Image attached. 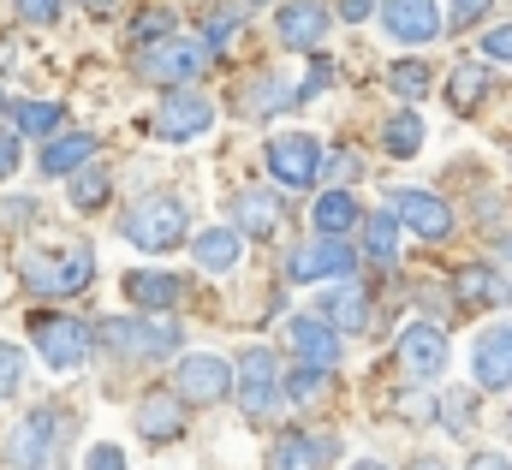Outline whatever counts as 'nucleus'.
<instances>
[{
	"instance_id": "nucleus-1",
	"label": "nucleus",
	"mask_w": 512,
	"mask_h": 470,
	"mask_svg": "<svg viewBox=\"0 0 512 470\" xmlns=\"http://www.w3.org/2000/svg\"><path fill=\"white\" fill-rule=\"evenodd\" d=\"M18 280L30 298H78L96 280V250L90 244H36L18 256Z\"/></svg>"
},
{
	"instance_id": "nucleus-2",
	"label": "nucleus",
	"mask_w": 512,
	"mask_h": 470,
	"mask_svg": "<svg viewBox=\"0 0 512 470\" xmlns=\"http://www.w3.org/2000/svg\"><path fill=\"white\" fill-rule=\"evenodd\" d=\"M185 233H191V203H185V197H167V191L131 203L126 215H120V238L137 244V250H149V256L185 244Z\"/></svg>"
},
{
	"instance_id": "nucleus-3",
	"label": "nucleus",
	"mask_w": 512,
	"mask_h": 470,
	"mask_svg": "<svg viewBox=\"0 0 512 470\" xmlns=\"http://www.w3.org/2000/svg\"><path fill=\"white\" fill-rule=\"evenodd\" d=\"M96 340H102L114 357H173L179 346H185V334H179V322H173L167 310L108 316V322L96 328Z\"/></svg>"
},
{
	"instance_id": "nucleus-4",
	"label": "nucleus",
	"mask_w": 512,
	"mask_h": 470,
	"mask_svg": "<svg viewBox=\"0 0 512 470\" xmlns=\"http://www.w3.org/2000/svg\"><path fill=\"white\" fill-rule=\"evenodd\" d=\"M209 48H203V36H161V42H149L143 48V60H137V78L143 84H161V90H179V84H197L203 72H209Z\"/></svg>"
},
{
	"instance_id": "nucleus-5",
	"label": "nucleus",
	"mask_w": 512,
	"mask_h": 470,
	"mask_svg": "<svg viewBox=\"0 0 512 470\" xmlns=\"http://www.w3.org/2000/svg\"><path fill=\"white\" fill-rule=\"evenodd\" d=\"M60 447H66V417L54 405H36L18 417V429L6 435V465L18 470H60Z\"/></svg>"
},
{
	"instance_id": "nucleus-6",
	"label": "nucleus",
	"mask_w": 512,
	"mask_h": 470,
	"mask_svg": "<svg viewBox=\"0 0 512 470\" xmlns=\"http://www.w3.org/2000/svg\"><path fill=\"white\" fill-rule=\"evenodd\" d=\"M90 328L78 322V316H54V310H36L30 316V346L36 357L54 369V375H78L84 363H90Z\"/></svg>"
},
{
	"instance_id": "nucleus-7",
	"label": "nucleus",
	"mask_w": 512,
	"mask_h": 470,
	"mask_svg": "<svg viewBox=\"0 0 512 470\" xmlns=\"http://www.w3.org/2000/svg\"><path fill=\"white\" fill-rule=\"evenodd\" d=\"M209 125H215V102H209L203 90H191V84L167 90L161 108L149 114V131H155L161 143H191V137H203Z\"/></svg>"
},
{
	"instance_id": "nucleus-8",
	"label": "nucleus",
	"mask_w": 512,
	"mask_h": 470,
	"mask_svg": "<svg viewBox=\"0 0 512 470\" xmlns=\"http://www.w3.org/2000/svg\"><path fill=\"white\" fill-rule=\"evenodd\" d=\"M262 155H268V179L280 191H304V185L322 179V143L310 131H280Z\"/></svg>"
},
{
	"instance_id": "nucleus-9",
	"label": "nucleus",
	"mask_w": 512,
	"mask_h": 470,
	"mask_svg": "<svg viewBox=\"0 0 512 470\" xmlns=\"http://www.w3.org/2000/svg\"><path fill=\"white\" fill-rule=\"evenodd\" d=\"M173 393L185 405H215V399L233 393V363L215 352H185L173 363Z\"/></svg>"
},
{
	"instance_id": "nucleus-10",
	"label": "nucleus",
	"mask_w": 512,
	"mask_h": 470,
	"mask_svg": "<svg viewBox=\"0 0 512 470\" xmlns=\"http://www.w3.org/2000/svg\"><path fill=\"white\" fill-rule=\"evenodd\" d=\"M352 250H346V238L334 233H316L310 244H298L292 256H286V274L298 280V286H328V280H346L352 274Z\"/></svg>"
},
{
	"instance_id": "nucleus-11",
	"label": "nucleus",
	"mask_w": 512,
	"mask_h": 470,
	"mask_svg": "<svg viewBox=\"0 0 512 470\" xmlns=\"http://www.w3.org/2000/svg\"><path fill=\"white\" fill-rule=\"evenodd\" d=\"M233 393H239L245 417L262 423V417L280 405V357L268 352V346H251V352L239 357V381H233Z\"/></svg>"
},
{
	"instance_id": "nucleus-12",
	"label": "nucleus",
	"mask_w": 512,
	"mask_h": 470,
	"mask_svg": "<svg viewBox=\"0 0 512 470\" xmlns=\"http://www.w3.org/2000/svg\"><path fill=\"white\" fill-rule=\"evenodd\" d=\"M376 12H382V30L393 42H405V48H429L447 30L435 0H376Z\"/></svg>"
},
{
	"instance_id": "nucleus-13",
	"label": "nucleus",
	"mask_w": 512,
	"mask_h": 470,
	"mask_svg": "<svg viewBox=\"0 0 512 470\" xmlns=\"http://www.w3.org/2000/svg\"><path fill=\"white\" fill-rule=\"evenodd\" d=\"M328 24H334L328 0H286V6L274 12V36H280V48H292V54L322 48V42H328Z\"/></svg>"
},
{
	"instance_id": "nucleus-14",
	"label": "nucleus",
	"mask_w": 512,
	"mask_h": 470,
	"mask_svg": "<svg viewBox=\"0 0 512 470\" xmlns=\"http://www.w3.org/2000/svg\"><path fill=\"white\" fill-rule=\"evenodd\" d=\"M280 346L298 357V363H310V369H334V363H340V328H328L316 310H310V316H286Z\"/></svg>"
},
{
	"instance_id": "nucleus-15",
	"label": "nucleus",
	"mask_w": 512,
	"mask_h": 470,
	"mask_svg": "<svg viewBox=\"0 0 512 470\" xmlns=\"http://www.w3.org/2000/svg\"><path fill=\"white\" fill-rule=\"evenodd\" d=\"M387 203H393V221H399L405 233L429 238V244H441V238L453 233V209H447L435 191H417V185H405V191H393Z\"/></svg>"
},
{
	"instance_id": "nucleus-16",
	"label": "nucleus",
	"mask_w": 512,
	"mask_h": 470,
	"mask_svg": "<svg viewBox=\"0 0 512 470\" xmlns=\"http://www.w3.org/2000/svg\"><path fill=\"white\" fill-rule=\"evenodd\" d=\"M137 435H143L149 447L185 441V399H179L173 387H149V393L137 399Z\"/></svg>"
},
{
	"instance_id": "nucleus-17",
	"label": "nucleus",
	"mask_w": 512,
	"mask_h": 470,
	"mask_svg": "<svg viewBox=\"0 0 512 470\" xmlns=\"http://www.w3.org/2000/svg\"><path fill=\"white\" fill-rule=\"evenodd\" d=\"M471 381L483 393L512 387V322H495L489 334H477V346H471Z\"/></svg>"
},
{
	"instance_id": "nucleus-18",
	"label": "nucleus",
	"mask_w": 512,
	"mask_h": 470,
	"mask_svg": "<svg viewBox=\"0 0 512 470\" xmlns=\"http://www.w3.org/2000/svg\"><path fill=\"white\" fill-rule=\"evenodd\" d=\"M399 363H405L411 381H435V375L447 369V334L429 328V322H411V328L399 334Z\"/></svg>"
},
{
	"instance_id": "nucleus-19",
	"label": "nucleus",
	"mask_w": 512,
	"mask_h": 470,
	"mask_svg": "<svg viewBox=\"0 0 512 470\" xmlns=\"http://www.w3.org/2000/svg\"><path fill=\"white\" fill-rule=\"evenodd\" d=\"M340 459V441H322V435H280L274 447H268V459L262 470H328Z\"/></svg>"
},
{
	"instance_id": "nucleus-20",
	"label": "nucleus",
	"mask_w": 512,
	"mask_h": 470,
	"mask_svg": "<svg viewBox=\"0 0 512 470\" xmlns=\"http://www.w3.org/2000/svg\"><path fill=\"white\" fill-rule=\"evenodd\" d=\"M316 316H322L328 328H340V334H364V328H370V292H358V286H346V280H328L322 298H316Z\"/></svg>"
},
{
	"instance_id": "nucleus-21",
	"label": "nucleus",
	"mask_w": 512,
	"mask_h": 470,
	"mask_svg": "<svg viewBox=\"0 0 512 470\" xmlns=\"http://www.w3.org/2000/svg\"><path fill=\"white\" fill-rule=\"evenodd\" d=\"M84 161H96V137L90 131H54L48 143H42V155H36V167H42V179H72Z\"/></svg>"
},
{
	"instance_id": "nucleus-22",
	"label": "nucleus",
	"mask_w": 512,
	"mask_h": 470,
	"mask_svg": "<svg viewBox=\"0 0 512 470\" xmlns=\"http://www.w3.org/2000/svg\"><path fill=\"white\" fill-rule=\"evenodd\" d=\"M453 292H459V304H477V310H501V304H512V280L501 274V268H489V262L459 268Z\"/></svg>"
},
{
	"instance_id": "nucleus-23",
	"label": "nucleus",
	"mask_w": 512,
	"mask_h": 470,
	"mask_svg": "<svg viewBox=\"0 0 512 470\" xmlns=\"http://www.w3.org/2000/svg\"><path fill=\"white\" fill-rule=\"evenodd\" d=\"M191 256H197L203 274H233L239 256H245V233L239 227H203V233L191 238Z\"/></svg>"
},
{
	"instance_id": "nucleus-24",
	"label": "nucleus",
	"mask_w": 512,
	"mask_h": 470,
	"mask_svg": "<svg viewBox=\"0 0 512 470\" xmlns=\"http://www.w3.org/2000/svg\"><path fill=\"white\" fill-rule=\"evenodd\" d=\"M126 298L137 310H173L185 298V280L167 274V268H131L126 274Z\"/></svg>"
},
{
	"instance_id": "nucleus-25",
	"label": "nucleus",
	"mask_w": 512,
	"mask_h": 470,
	"mask_svg": "<svg viewBox=\"0 0 512 470\" xmlns=\"http://www.w3.org/2000/svg\"><path fill=\"white\" fill-rule=\"evenodd\" d=\"M233 221H239L245 238H274L280 233V197H268V191H239V197H233Z\"/></svg>"
},
{
	"instance_id": "nucleus-26",
	"label": "nucleus",
	"mask_w": 512,
	"mask_h": 470,
	"mask_svg": "<svg viewBox=\"0 0 512 470\" xmlns=\"http://www.w3.org/2000/svg\"><path fill=\"white\" fill-rule=\"evenodd\" d=\"M382 149L393 161L423 155V114H417V108H393V114L382 119Z\"/></svg>"
},
{
	"instance_id": "nucleus-27",
	"label": "nucleus",
	"mask_w": 512,
	"mask_h": 470,
	"mask_svg": "<svg viewBox=\"0 0 512 470\" xmlns=\"http://www.w3.org/2000/svg\"><path fill=\"white\" fill-rule=\"evenodd\" d=\"M483 96H489V60H459L453 78H447V102H453L459 114H471Z\"/></svg>"
},
{
	"instance_id": "nucleus-28",
	"label": "nucleus",
	"mask_w": 512,
	"mask_h": 470,
	"mask_svg": "<svg viewBox=\"0 0 512 470\" xmlns=\"http://www.w3.org/2000/svg\"><path fill=\"white\" fill-rule=\"evenodd\" d=\"M6 114H12V131L18 137H54L60 131V102H6Z\"/></svg>"
},
{
	"instance_id": "nucleus-29",
	"label": "nucleus",
	"mask_w": 512,
	"mask_h": 470,
	"mask_svg": "<svg viewBox=\"0 0 512 470\" xmlns=\"http://www.w3.org/2000/svg\"><path fill=\"white\" fill-rule=\"evenodd\" d=\"M387 90L399 96V102H423L429 90H435V72H429V60H393V72H387Z\"/></svg>"
},
{
	"instance_id": "nucleus-30",
	"label": "nucleus",
	"mask_w": 512,
	"mask_h": 470,
	"mask_svg": "<svg viewBox=\"0 0 512 470\" xmlns=\"http://www.w3.org/2000/svg\"><path fill=\"white\" fill-rule=\"evenodd\" d=\"M310 221H316V233H334V238H346L352 227H358V203H352V197H346V191L334 185V191H328V197H322V203L310 209Z\"/></svg>"
},
{
	"instance_id": "nucleus-31",
	"label": "nucleus",
	"mask_w": 512,
	"mask_h": 470,
	"mask_svg": "<svg viewBox=\"0 0 512 470\" xmlns=\"http://www.w3.org/2000/svg\"><path fill=\"white\" fill-rule=\"evenodd\" d=\"M286 102V84L274 78V72H262V78H251L245 90H239V114H251V119H262V114H274Z\"/></svg>"
},
{
	"instance_id": "nucleus-32",
	"label": "nucleus",
	"mask_w": 512,
	"mask_h": 470,
	"mask_svg": "<svg viewBox=\"0 0 512 470\" xmlns=\"http://www.w3.org/2000/svg\"><path fill=\"white\" fill-rule=\"evenodd\" d=\"M108 191H114V179H108L102 167H90V161H84V167L72 173V203H78L84 215H90V209H102V203H108Z\"/></svg>"
},
{
	"instance_id": "nucleus-33",
	"label": "nucleus",
	"mask_w": 512,
	"mask_h": 470,
	"mask_svg": "<svg viewBox=\"0 0 512 470\" xmlns=\"http://www.w3.org/2000/svg\"><path fill=\"white\" fill-rule=\"evenodd\" d=\"M364 244H370V262H382V268L399 256V250H393V244H399V221H393V209L364 221Z\"/></svg>"
},
{
	"instance_id": "nucleus-34",
	"label": "nucleus",
	"mask_w": 512,
	"mask_h": 470,
	"mask_svg": "<svg viewBox=\"0 0 512 470\" xmlns=\"http://www.w3.org/2000/svg\"><path fill=\"white\" fill-rule=\"evenodd\" d=\"M441 423H447L453 435H465V429L477 423V393H471V387H447V393H441Z\"/></svg>"
},
{
	"instance_id": "nucleus-35",
	"label": "nucleus",
	"mask_w": 512,
	"mask_h": 470,
	"mask_svg": "<svg viewBox=\"0 0 512 470\" xmlns=\"http://www.w3.org/2000/svg\"><path fill=\"white\" fill-rule=\"evenodd\" d=\"M173 30H179V18H173L167 6H149L143 18H131V48H149V42L173 36Z\"/></svg>"
},
{
	"instance_id": "nucleus-36",
	"label": "nucleus",
	"mask_w": 512,
	"mask_h": 470,
	"mask_svg": "<svg viewBox=\"0 0 512 470\" xmlns=\"http://www.w3.org/2000/svg\"><path fill=\"white\" fill-rule=\"evenodd\" d=\"M239 24H245V18H239L233 6H221V12H215V18L203 24V48H209V54H221V48H227V42L239 36Z\"/></svg>"
},
{
	"instance_id": "nucleus-37",
	"label": "nucleus",
	"mask_w": 512,
	"mask_h": 470,
	"mask_svg": "<svg viewBox=\"0 0 512 470\" xmlns=\"http://www.w3.org/2000/svg\"><path fill=\"white\" fill-rule=\"evenodd\" d=\"M286 387H292V393H286L292 405H316V399H322V387H328V369H310V363H298V375H292Z\"/></svg>"
},
{
	"instance_id": "nucleus-38",
	"label": "nucleus",
	"mask_w": 512,
	"mask_h": 470,
	"mask_svg": "<svg viewBox=\"0 0 512 470\" xmlns=\"http://www.w3.org/2000/svg\"><path fill=\"white\" fill-rule=\"evenodd\" d=\"M24 387V352L12 340H0V399H12Z\"/></svg>"
},
{
	"instance_id": "nucleus-39",
	"label": "nucleus",
	"mask_w": 512,
	"mask_h": 470,
	"mask_svg": "<svg viewBox=\"0 0 512 470\" xmlns=\"http://www.w3.org/2000/svg\"><path fill=\"white\" fill-rule=\"evenodd\" d=\"M322 167H328V179H334V185H352V179L364 173V161H358L352 149H334V155H322Z\"/></svg>"
},
{
	"instance_id": "nucleus-40",
	"label": "nucleus",
	"mask_w": 512,
	"mask_h": 470,
	"mask_svg": "<svg viewBox=\"0 0 512 470\" xmlns=\"http://www.w3.org/2000/svg\"><path fill=\"white\" fill-rule=\"evenodd\" d=\"M489 6H495V0H453L447 30H471V24H483V18H489Z\"/></svg>"
},
{
	"instance_id": "nucleus-41",
	"label": "nucleus",
	"mask_w": 512,
	"mask_h": 470,
	"mask_svg": "<svg viewBox=\"0 0 512 470\" xmlns=\"http://www.w3.org/2000/svg\"><path fill=\"white\" fill-rule=\"evenodd\" d=\"M84 470H126V447H114V441H96V447L84 453Z\"/></svg>"
},
{
	"instance_id": "nucleus-42",
	"label": "nucleus",
	"mask_w": 512,
	"mask_h": 470,
	"mask_svg": "<svg viewBox=\"0 0 512 470\" xmlns=\"http://www.w3.org/2000/svg\"><path fill=\"white\" fill-rule=\"evenodd\" d=\"M12 12H18L24 24H54V18H60V0H12Z\"/></svg>"
},
{
	"instance_id": "nucleus-43",
	"label": "nucleus",
	"mask_w": 512,
	"mask_h": 470,
	"mask_svg": "<svg viewBox=\"0 0 512 470\" xmlns=\"http://www.w3.org/2000/svg\"><path fill=\"white\" fill-rule=\"evenodd\" d=\"M18 161H24L18 131H0V179H12V173H18Z\"/></svg>"
},
{
	"instance_id": "nucleus-44",
	"label": "nucleus",
	"mask_w": 512,
	"mask_h": 470,
	"mask_svg": "<svg viewBox=\"0 0 512 470\" xmlns=\"http://www.w3.org/2000/svg\"><path fill=\"white\" fill-rule=\"evenodd\" d=\"M483 60H507L512 66V24H501V30L483 36Z\"/></svg>"
},
{
	"instance_id": "nucleus-45",
	"label": "nucleus",
	"mask_w": 512,
	"mask_h": 470,
	"mask_svg": "<svg viewBox=\"0 0 512 470\" xmlns=\"http://www.w3.org/2000/svg\"><path fill=\"white\" fill-rule=\"evenodd\" d=\"M322 84H328V60H316V66H310V78L298 84V96H292V102H310V96H316Z\"/></svg>"
},
{
	"instance_id": "nucleus-46",
	"label": "nucleus",
	"mask_w": 512,
	"mask_h": 470,
	"mask_svg": "<svg viewBox=\"0 0 512 470\" xmlns=\"http://www.w3.org/2000/svg\"><path fill=\"white\" fill-rule=\"evenodd\" d=\"M376 12V0H340V18L346 24H358V18H370Z\"/></svg>"
},
{
	"instance_id": "nucleus-47",
	"label": "nucleus",
	"mask_w": 512,
	"mask_h": 470,
	"mask_svg": "<svg viewBox=\"0 0 512 470\" xmlns=\"http://www.w3.org/2000/svg\"><path fill=\"white\" fill-rule=\"evenodd\" d=\"M471 470H512L507 453H471Z\"/></svg>"
},
{
	"instance_id": "nucleus-48",
	"label": "nucleus",
	"mask_w": 512,
	"mask_h": 470,
	"mask_svg": "<svg viewBox=\"0 0 512 470\" xmlns=\"http://www.w3.org/2000/svg\"><path fill=\"white\" fill-rule=\"evenodd\" d=\"M78 6H84V12H96V18H108V12H114L120 0H78Z\"/></svg>"
},
{
	"instance_id": "nucleus-49",
	"label": "nucleus",
	"mask_w": 512,
	"mask_h": 470,
	"mask_svg": "<svg viewBox=\"0 0 512 470\" xmlns=\"http://www.w3.org/2000/svg\"><path fill=\"white\" fill-rule=\"evenodd\" d=\"M411 470H447V459H435V453L423 459V453H417V459H411Z\"/></svg>"
},
{
	"instance_id": "nucleus-50",
	"label": "nucleus",
	"mask_w": 512,
	"mask_h": 470,
	"mask_svg": "<svg viewBox=\"0 0 512 470\" xmlns=\"http://www.w3.org/2000/svg\"><path fill=\"white\" fill-rule=\"evenodd\" d=\"M352 470H387V465H376V459H364V465H352Z\"/></svg>"
},
{
	"instance_id": "nucleus-51",
	"label": "nucleus",
	"mask_w": 512,
	"mask_h": 470,
	"mask_svg": "<svg viewBox=\"0 0 512 470\" xmlns=\"http://www.w3.org/2000/svg\"><path fill=\"white\" fill-rule=\"evenodd\" d=\"M0 114H6V90H0Z\"/></svg>"
},
{
	"instance_id": "nucleus-52",
	"label": "nucleus",
	"mask_w": 512,
	"mask_h": 470,
	"mask_svg": "<svg viewBox=\"0 0 512 470\" xmlns=\"http://www.w3.org/2000/svg\"><path fill=\"white\" fill-rule=\"evenodd\" d=\"M501 250H507V256H512V238H507V244H501Z\"/></svg>"
},
{
	"instance_id": "nucleus-53",
	"label": "nucleus",
	"mask_w": 512,
	"mask_h": 470,
	"mask_svg": "<svg viewBox=\"0 0 512 470\" xmlns=\"http://www.w3.org/2000/svg\"><path fill=\"white\" fill-rule=\"evenodd\" d=\"M256 6H274V0H256Z\"/></svg>"
}]
</instances>
